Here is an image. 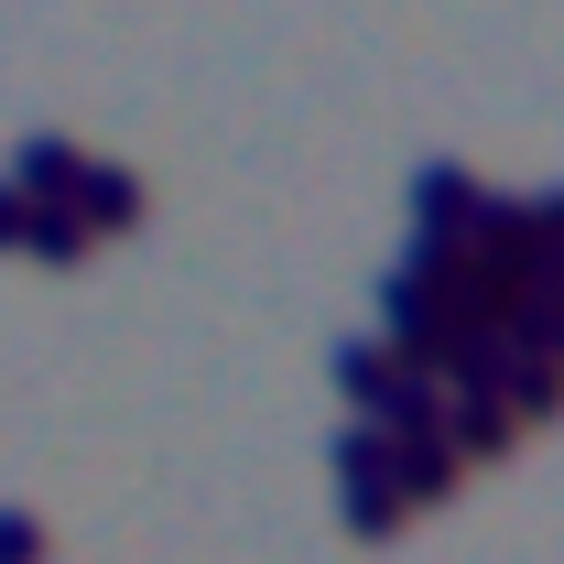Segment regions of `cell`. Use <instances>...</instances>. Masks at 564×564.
<instances>
[{
    "mask_svg": "<svg viewBox=\"0 0 564 564\" xmlns=\"http://www.w3.org/2000/svg\"><path fill=\"white\" fill-rule=\"evenodd\" d=\"M337 402H348V423H380L391 402H402V348L391 337H337Z\"/></svg>",
    "mask_w": 564,
    "mask_h": 564,
    "instance_id": "6da1fadb",
    "label": "cell"
},
{
    "mask_svg": "<svg viewBox=\"0 0 564 564\" xmlns=\"http://www.w3.org/2000/svg\"><path fill=\"white\" fill-rule=\"evenodd\" d=\"M478 207H489V185H478L467 163H423L413 174V239H467Z\"/></svg>",
    "mask_w": 564,
    "mask_h": 564,
    "instance_id": "7a4b0ae2",
    "label": "cell"
},
{
    "mask_svg": "<svg viewBox=\"0 0 564 564\" xmlns=\"http://www.w3.org/2000/svg\"><path fill=\"white\" fill-rule=\"evenodd\" d=\"M380 478H391L402 510H445L467 467H456V445H445V434H391V467H380Z\"/></svg>",
    "mask_w": 564,
    "mask_h": 564,
    "instance_id": "3957f363",
    "label": "cell"
},
{
    "mask_svg": "<svg viewBox=\"0 0 564 564\" xmlns=\"http://www.w3.org/2000/svg\"><path fill=\"white\" fill-rule=\"evenodd\" d=\"M445 445H456V467H489V456L521 445V423H510L499 391H445Z\"/></svg>",
    "mask_w": 564,
    "mask_h": 564,
    "instance_id": "277c9868",
    "label": "cell"
},
{
    "mask_svg": "<svg viewBox=\"0 0 564 564\" xmlns=\"http://www.w3.org/2000/svg\"><path fill=\"white\" fill-rule=\"evenodd\" d=\"M66 207L87 217V239H109V228H141V174L131 163H76V185H66Z\"/></svg>",
    "mask_w": 564,
    "mask_h": 564,
    "instance_id": "5b68a950",
    "label": "cell"
},
{
    "mask_svg": "<svg viewBox=\"0 0 564 564\" xmlns=\"http://www.w3.org/2000/svg\"><path fill=\"white\" fill-rule=\"evenodd\" d=\"M499 402H510V423H521V434H532V423H564V358H554V348H510Z\"/></svg>",
    "mask_w": 564,
    "mask_h": 564,
    "instance_id": "8992f818",
    "label": "cell"
},
{
    "mask_svg": "<svg viewBox=\"0 0 564 564\" xmlns=\"http://www.w3.org/2000/svg\"><path fill=\"white\" fill-rule=\"evenodd\" d=\"M76 163H87V152H76L66 131H22V141H11V174H0V185H11L22 207H44V196H66V185H76Z\"/></svg>",
    "mask_w": 564,
    "mask_h": 564,
    "instance_id": "52a82bcc",
    "label": "cell"
},
{
    "mask_svg": "<svg viewBox=\"0 0 564 564\" xmlns=\"http://www.w3.org/2000/svg\"><path fill=\"white\" fill-rule=\"evenodd\" d=\"M337 521H348L358 543H391V532H402L413 510L391 499V478H337Z\"/></svg>",
    "mask_w": 564,
    "mask_h": 564,
    "instance_id": "ba28073f",
    "label": "cell"
},
{
    "mask_svg": "<svg viewBox=\"0 0 564 564\" xmlns=\"http://www.w3.org/2000/svg\"><path fill=\"white\" fill-rule=\"evenodd\" d=\"M22 250H33V261H55V272H66V261H87V217H76L66 196H44V207L22 217Z\"/></svg>",
    "mask_w": 564,
    "mask_h": 564,
    "instance_id": "9c48e42d",
    "label": "cell"
},
{
    "mask_svg": "<svg viewBox=\"0 0 564 564\" xmlns=\"http://www.w3.org/2000/svg\"><path fill=\"white\" fill-rule=\"evenodd\" d=\"M0 564H44V521L33 510H0Z\"/></svg>",
    "mask_w": 564,
    "mask_h": 564,
    "instance_id": "30bf717a",
    "label": "cell"
},
{
    "mask_svg": "<svg viewBox=\"0 0 564 564\" xmlns=\"http://www.w3.org/2000/svg\"><path fill=\"white\" fill-rule=\"evenodd\" d=\"M521 217H532V250H564V185H543V196H521Z\"/></svg>",
    "mask_w": 564,
    "mask_h": 564,
    "instance_id": "8fae6325",
    "label": "cell"
},
{
    "mask_svg": "<svg viewBox=\"0 0 564 564\" xmlns=\"http://www.w3.org/2000/svg\"><path fill=\"white\" fill-rule=\"evenodd\" d=\"M22 217H33V207H22V196L0 185V250H22Z\"/></svg>",
    "mask_w": 564,
    "mask_h": 564,
    "instance_id": "7c38bea8",
    "label": "cell"
},
{
    "mask_svg": "<svg viewBox=\"0 0 564 564\" xmlns=\"http://www.w3.org/2000/svg\"><path fill=\"white\" fill-rule=\"evenodd\" d=\"M554 358H564V326H554Z\"/></svg>",
    "mask_w": 564,
    "mask_h": 564,
    "instance_id": "4fadbf2b",
    "label": "cell"
}]
</instances>
